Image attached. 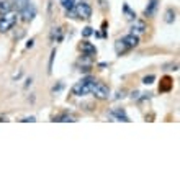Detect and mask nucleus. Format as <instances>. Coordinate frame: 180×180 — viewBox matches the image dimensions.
<instances>
[{
    "label": "nucleus",
    "instance_id": "393cba45",
    "mask_svg": "<svg viewBox=\"0 0 180 180\" xmlns=\"http://www.w3.org/2000/svg\"><path fill=\"white\" fill-rule=\"evenodd\" d=\"M21 74H23V69H18V72H15V74H13V80H18V79L21 77Z\"/></svg>",
    "mask_w": 180,
    "mask_h": 180
},
{
    "label": "nucleus",
    "instance_id": "bb28decb",
    "mask_svg": "<svg viewBox=\"0 0 180 180\" xmlns=\"http://www.w3.org/2000/svg\"><path fill=\"white\" fill-rule=\"evenodd\" d=\"M33 83V77H30V79H26V82H25V89H28V87Z\"/></svg>",
    "mask_w": 180,
    "mask_h": 180
},
{
    "label": "nucleus",
    "instance_id": "0eeeda50",
    "mask_svg": "<svg viewBox=\"0 0 180 180\" xmlns=\"http://www.w3.org/2000/svg\"><path fill=\"white\" fill-rule=\"evenodd\" d=\"M123 43H125V46L128 47V49H131V47H136L139 44V36L138 34H133V33H129V34H126L125 38L121 39Z\"/></svg>",
    "mask_w": 180,
    "mask_h": 180
},
{
    "label": "nucleus",
    "instance_id": "2eb2a0df",
    "mask_svg": "<svg viewBox=\"0 0 180 180\" xmlns=\"http://www.w3.org/2000/svg\"><path fill=\"white\" fill-rule=\"evenodd\" d=\"M123 11H125L126 18L129 20V21H134V20H136V13H134V11H131V10H129V7H128L126 3L123 5Z\"/></svg>",
    "mask_w": 180,
    "mask_h": 180
},
{
    "label": "nucleus",
    "instance_id": "7ed1b4c3",
    "mask_svg": "<svg viewBox=\"0 0 180 180\" xmlns=\"http://www.w3.org/2000/svg\"><path fill=\"white\" fill-rule=\"evenodd\" d=\"M90 93H93V97L97 100H106L110 97V89H108V85H105L103 82H95L92 90H90Z\"/></svg>",
    "mask_w": 180,
    "mask_h": 180
},
{
    "label": "nucleus",
    "instance_id": "4be33fe9",
    "mask_svg": "<svg viewBox=\"0 0 180 180\" xmlns=\"http://www.w3.org/2000/svg\"><path fill=\"white\" fill-rule=\"evenodd\" d=\"M62 89H64V83H62V82H57V83L53 87V90H51V92H53V93H56V92H61Z\"/></svg>",
    "mask_w": 180,
    "mask_h": 180
},
{
    "label": "nucleus",
    "instance_id": "b1692460",
    "mask_svg": "<svg viewBox=\"0 0 180 180\" xmlns=\"http://www.w3.org/2000/svg\"><path fill=\"white\" fill-rule=\"evenodd\" d=\"M34 121H36L34 116H26V118L21 119V123H34Z\"/></svg>",
    "mask_w": 180,
    "mask_h": 180
},
{
    "label": "nucleus",
    "instance_id": "9d476101",
    "mask_svg": "<svg viewBox=\"0 0 180 180\" xmlns=\"http://www.w3.org/2000/svg\"><path fill=\"white\" fill-rule=\"evenodd\" d=\"M54 121L57 123H75L77 121V116H74L72 113H61L57 116H54Z\"/></svg>",
    "mask_w": 180,
    "mask_h": 180
},
{
    "label": "nucleus",
    "instance_id": "9b49d317",
    "mask_svg": "<svg viewBox=\"0 0 180 180\" xmlns=\"http://www.w3.org/2000/svg\"><path fill=\"white\" fill-rule=\"evenodd\" d=\"M80 49H82V53L85 56H95L97 54V47L92 44V43H89V41H83L80 44Z\"/></svg>",
    "mask_w": 180,
    "mask_h": 180
},
{
    "label": "nucleus",
    "instance_id": "f257e3e1",
    "mask_svg": "<svg viewBox=\"0 0 180 180\" xmlns=\"http://www.w3.org/2000/svg\"><path fill=\"white\" fill-rule=\"evenodd\" d=\"M95 82L97 80L92 79V77H85V79H82V80H79L74 87H72V95H75V97H83V95L90 93V90H92V87H93Z\"/></svg>",
    "mask_w": 180,
    "mask_h": 180
},
{
    "label": "nucleus",
    "instance_id": "dca6fc26",
    "mask_svg": "<svg viewBox=\"0 0 180 180\" xmlns=\"http://www.w3.org/2000/svg\"><path fill=\"white\" fill-rule=\"evenodd\" d=\"M75 0H61V5L64 7V10H72L75 7Z\"/></svg>",
    "mask_w": 180,
    "mask_h": 180
},
{
    "label": "nucleus",
    "instance_id": "5701e85b",
    "mask_svg": "<svg viewBox=\"0 0 180 180\" xmlns=\"http://www.w3.org/2000/svg\"><path fill=\"white\" fill-rule=\"evenodd\" d=\"M51 15H53V0H49L47 3V18H51Z\"/></svg>",
    "mask_w": 180,
    "mask_h": 180
},
{
    "label": "nucleus",
    "instance_id": "1a4fd4ad",
    "mask_svg": "<svg viewBox=\"0 0 180 180\" xmlns=\"http://www.w3.org/2000/svg\"><path fill=\"white\" fill-rule=\"evenodd\" d=\"M146 23L144 21H139V20H134V23H133V26H131V33L133 34H142V33H146Z\"/></svg>",
    "mask_w": 180,
    "mask_h": 180
},
{
    "label": "nucleus",
    "instance_id": "c85d7f7f",
    "mask_svg": "<svg viewBox=\"0 0 180 180\" xmlns=\"http://www.w3.org/2000/svg\"><path fill=\"white\" fill-rule=\"evenodd\" d=\"M131 98H133V100H138V98H139V92H133V93H131Z\"/></svg>",
    "mask_w": 180,
    "mask_h": 180
},
{
    "label": "nucleus",
    "instance_id": "a878e982",
    "mask_svg": "<svg viewBox=\"0 0 180 180\" xmlns=\"http://www.w3.org/2000/svg\"><path fill=\"white\" fill-rule=\"evenodd\" d=\"M23 34H25V30H18V33H15V36H13V38H15V39H20Z\"/></svg>",
    "mask_w": 180,
    "mask_h": 180
},
{
    "label": "nucleus",
    "instance_id": "aec40b11",
    "mask_svg": "<svg viewBox=\"0 0 180 180\" xmlns=\"http://www.w3.org/2000/svg\"><path fill=\"white\" fill-rule=\"evenodd\" d=\"M155 80V75L152 74H149V75H146V77H142V83H146V85H151Z\"/></svg>",
    "mask_w": 180,
    "mask_h": 180
},
{
    "label": "nucleus",
    "instance_id": "20e7f679",
    "mask_svg": "<svg viewBox=\"0 0 180 180\" xmlns=\"http://www.w3.org/2000/svg\"><path fill=\"white\" fill-rule=\"evenodd\" d=\"M18 13H20V18H21L25 23L33 21L34 17H36V5H34V3H31V2H28L25 8H21Z\"/></svg>",
    "mask_w": 180,
    "mask_h": 180
},
{
    "label": "nucleus",
    "instance_id": "c756f323",
    "mask_svg": "<svg viewBox=\"0 0 180 180\" xmlns=\"http://www.w3.org/2000/svg\"><path fill=\"white\" fill-rule=\"evenodd\" d=\"M33 44H34V39H30V41L26 43V47L30 49V47H33Z\"/></svg>",
    "mask_w": 180,
    "mask_h": 180
},
{
    "label": "nucleus",
    "instance_id": "6e6552de",
    "mask_svg": "<svg viewBox=\"0 0 180 180\" xmlns=\"http://www.w3.org/2000/svg\"><path fill=\"white\" fill-rule=\"evenodd\" d=\"M51 41L53 43H61L64 39V28L62 26H54L53 30H51Z\"/></svg>",
    "mask_w": 180,
    "mask_h": 180
},
{
    "label": "nucleus",
    "instance_id": "423d86ee",
    "mask_svg": "<svg viewBox=\"0 0 180 180\" xmlns=\"http://www.w3.org/2000/svg\"><path fill=\"white\" fill-rule=\"evenodd\" d=\"M108 118L113 119V121H125V123L129 121V118H128L126 111L123 110V108H113V110L108 113Z\"/></svg>",
    "mask_w": 180,
    "mask_h": 180
},
{
    "label": "nucleus",
    "instance_id": "f03ea898",
    "mask_svg": "<svg viewBox=\"0 0 180 180\" xmlns=\"http://www.w3.org/2000/svg\"><path fill=\"white\" fill-rule=\"evenodd\" d=\"M18 21V15L17 11H8V13H3L0 17V33H7L11 28L17 25Z\"/></svg>",
    "mask_w": 180,
    "mask_h": 180
},
{
    "label": "nucleus",
    "instance_id": "f3484780",
    "mask_svg": "<svg viewBox=\"0 0 180 180\" xmlns=\"http://www.w3.org/2000/svg\"><path fill=\"white\" fill-rule=\"evenodd\" d=\"M54 57H56V49H53V51H51V54H49V61H47V74H51V72H53Z\"/></svg>",
    "mask_w": 180,
    "mask_h": 180
},
{
    "label": "nucleus",
    "instance_id": "6ab92c4d",
    "mask_svg": "<svg viewBox=\"0 0 180 180\" xmlns=\"http://www.w3.org/2000/svg\"><path fill=\"white\" fill-rule=\"evenodd\" d=\"M115 49H116L118 54H121V53H125V51H128V47L125 46V43L119 39V41H116V44H115Z\"/></svg>",
    "mask_w": 180,
    "mask_h": 180
},
{
    "label": "nucleus",
    "instance_id": "39448f33",
    "mask_svg": "<svg viewBox=\"0 0 180 180\" xmlns=\"http://www.w3.org/2000/svg\"><path fill=\"white\" fill-rule=\"evenodd\" d=\"M74 11H75V17H77V18H82V20H89V18L92 17V8H90L89 3H85V2L75 3Z\"/></svg>",
    "mask_w": 180,
    "mask_h": 180
},
{
    "label": "nucleus",
    "instance_id": "4468645a",
    "mask_svg": "<svg viewBox=\"0 0 180 180\" xmlns=\"http://www.w3.org/2000/svg\"><path fill=\"white\" fill-rule=\"evenodd\" d=\"M175 15H177V13H175L174 8H167L165 18H164V20H165V23H174L175 21Z\"/></svg>",
    "mask_w": 180,
    "mask_h": 180
},
{
    "label": "nucleus",
    "instance_id": "412c9836",
    "mask_svg": "<svg viewBox=\"0 0 180 180\" xmlns=\"http://www.w3.org/2000/svg\"><path fill=\"white\" fill-rule=\"evenodd\" d=\"M93 34V28H90V26H85L82 30V36L83 38H89V36H92Z\"/></svg>",
    "mask_w": 180,
    "mask_h": 180
},
{
    "label": "nucleus",
    "instance_id": "a211bd4d",
    "mask_svg": "<svg viewBox=\"0 0 180 180\" xmlns=\"http://www.w3.org/2000/svg\"><path fill=\"white\" fill-rule=\"evenodd\" d=\"M28 2H30V0H15V2H13V7L17 8V11H20L21 8H25Z\"/></svg>",
    "mask_w": 180,
    "mask_h": 180
},
{
    "label": "nucleus",
    "instance_id": "ddd939ff",
    "mask_svg": "<svg viewBox=\"0 0 180 180\" xmlns=\"http://www.w3.org/2000/svg\"><path fill=\"white\" fill-rule=\"evenodd\" d=\"M13 10V2L11 0H0V15L8 13Z\"/></svg>",
    "mask_w": 180,
    "mask_h": 180
},
{
    "label": "nucleus",
    "instance_id": "cd10ccee",
    "mask_svg": "<svg viewBox=\"0 0 180 180\" xmlns=\"http://www.w3.org/2000/svg\"><path fill=\"white\" fill-rule=\"evenodd\" d=\"M123 97H125V90L118 92V93H116V97H115V100H118V98H123Z\"/></svg>",
    "mask_w": 180,
    "mask_h": 180
},
{
    "label": "nucleus",
    "instance_id": "f8f14e48",
    "mask_svg": "<svg viewBox=\"0 0 180 180\" xmlns=\"http://www.w3.org/2000/svg\"><path fill=\"white\" fill-rule=\"evenodd\" d=\"M157 5H159V0H149L146 10H144V15H146V17H152L155 13V10H157Z\"/></svg>",
    "mask_w": 180,
    "mask_h": 180
}]
</instances>
